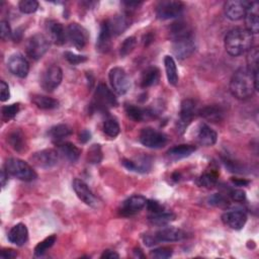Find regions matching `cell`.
Instances as JSON below:
<instances>
[{
  "instance_id": "obj_1",
  "label": "cell",
  "mask_w": 259,
  "mask_h": 259,
  "mask_svg": "<svg viewBox=\"0 0 259 259\" xmlns=\"http://www.w3.org/2000/svg\"><path fill=\"white\" fill-rule=\"evenodd\" d=\"M258 89V83L247 67H241L235 71L230 81V91L234 97L245 100L253 96Z\"/></svg>"
},
{
  "instance_id": "obj_2",
  "label": "cell",
  "mask_w": 259,
  "mask_h": 259,
  "mask_svg": "<svg viewBox=\"0 0 259 259\" xmlns=\"http://www.w3.org/2000/svg\"><path fill=\"white\" fill-rule=\"evenodd\" d=\"M253 34L246 28L236 27L225 36V49L231 56L237 57L248 52L252 48Z\"/></svg>"
},
{
  "instance_id": "obj_3",
  "label": "cell",
  "mask_w": 259,
  "mask_h": 259,
  "mask_svg": "<svg viewBox=\"0 0 259 259\" xmlns=\"http://www.w3.org/2000/svg\"><path fill=\"white\" fill-rule=\"evenodd\" d=\"M185 232L174 227H166L156 231L153 234H147L143 237L144 243L147 246H154L161 242H176L184 239Z\"/></svg>"
},
{
  "instance_id": "obj_4",
  "label": "cell",
  "mask_w": 259,
  "mask_h": 259,
  "mask_svg": "<svg viewBox=\"0 0 259 259\" xmlns=\"http://www.w3.org/2000/svg\"><path fill=\"white\" fill-rule=\"evenodd\" d=\"M5 170L8 174L22 181H32L37 177V174L32 167L25 161L18 158L7 159L5 163Z\"/></svg>"
},
{
  "instance_id": "obj_5",
  "label": "cell",
  "mask_w": 259,
  "mask_h": 259,
  "mask_svg": "<svg viewBox=\"0 0 259 259\" xmlns=\"http://www.w3.org/2000/svg\"><path fill=\"white\" fill-rule=\"evenodd\" d=\"M184 4L181 1L163 0L160 1L155 9L157 18L161 20L172 19L180 16L183 12Z\"/></svg>"
},
{
  "instance_id": "obj_6",
  "label": "cell",
  "mask_w": 259,
  "mask_h": 259,
  "mask_svg": "<svg viewBox=\"0 0 259 259\" xmlns=\"http://www.w3.org/2000/svg\"><path fill=\"white\" fill-rule=\"evenodd\" d=\"M139 141L143 146L147 148L160 149L167 144L168 138L164 133L152 127H145L140 133Z\"/></svg>"
},
{
  "instance_id": "obj_7",
  "label": "cell",
  "mask_w": 259,
  "mask_h": 259,
  "mask_svg": "<svg viewBox=\"0 0 259 259\" xmlns=\"http://www.w3.org/2000/svg\"><path fill=\"white\" fill-rule=\"evenodd\" d=\"M50 42L48 37L41 33H35L27 39L25 50L28 57L32 60H38L48 52Z\"/></svg>"
},
{
  "instance_id": "obj_8",
  "label": "cell",
  "mask_w": 259,
  "mask_h": 259,
  "mask_svg": "<svg viewBox=\"0 0 259 259\" xmlns=\"http://www.w3.org/2000/svg\"><path fill=\"white\" fill-rule=\"evenodd\" d=\"M93 104L98 110H106L117 105V99L113 92L103 83H100L94 93Z\"/></svg>"
},
{
  "instance_id": "obj_9",
  "label": "cell",
  "mask_w": 259,
  "mask_h": 259,
  "mask_svg": "<svg viewBox=\"0 0 259 259\" xmlns=\"http://www.w3.org/2000/svg\"><path fill=\"white\" fill-rule=\"evenodd\" d=\"M108 78L113 91L118 95H123L128 91L131 82L125 71L122 68L120 67L112 68L109 71Z\"/></svg>"
},
{
  "instance_id": "obj_10",
  "label": "cell",
  "mask_w": 259,
  "mask_h": 259,
  "mask_svg": "<svg viewBox=\"0 0 259 259\" xmlns=\"http://www.w3.org/2000/svg\"><path fill=\"white\" fill-rule=\"evenodd\" d=\"M62 79H63L62 69L57 65H52L42 72L39 83L44 90L50 92L55 90L61 84Z\"/></svg>"
},
{
  "instance_id": "obj_11",
  "label": "cell",
  "mask_w": 259,
  "mask_h": 259,
  "mask_svg": "<svg viewBox=\"0 0 259 259\" xmlns=\"http://www.w3.org/2000/svg\"><path fill=\"white\" fill-rule=\"evenodd\" d=\"M172 50L175 57L179 60L190 57L195 51V41L193 34L172 40Z\"/></svg>"
},
{
  "instance_id": "obj_12",
  "label": "cell",
  "mask_w": 259,
  "mask_h": 259,
  "mask_svg": "<svg viewBox=\"0 0 259 259\" xmlns=\"http://www.w3.org/2000/svg\"><path fill=\"white\" fill-rule=\"evenodd\" d=\"M31 161L35 166H37L39 168L49 169L58 164L59 152L56 150H53V149L41 150V151L34 153L31 156Z\"/></svg>"
},
{
  "instance_id": "obj_13",
  "label": "cell",
  "mask_w": 259,
  "mask_h": 259,
  "mask_svg": "<svg viewBox=\"0 0 259 259\" xmlns=\"http://www.w3.org/2000/svg\"><path fill=\"white\" fill-rule=\"evenodd\" d=\"M67 37L71 41V44L77 49L82 50L88 40V33L86 29L78 23H70L66 30Z\"/></svg>"
},
{
  "instance_id": "obj_14",
  "label": "cell",
  "mask_w": 259,
  "mask_h": 259,
  "mask_svg": "<svg viewBox=\"0 0 259 259\" xmlns=\"http://www.w3.org/2000/svg\"><path fill=\"white\" fill-rule=\"evenodd\" d=\"M72 186H73V189H74L76 195L78 196V198L80 200H82L85 204L92 206V207L98 206L97 198L94 196L93 192L90 190V188L84 181H82L79 178H75L73 180Z\"/></svg>"
},
{
  "instance_id": "obj_15",
  "label": "cell",
  "mask_w": 259,
  "mask_h": 259,
  "mask_svg": "<svg viewBox=\"0 0 259 259\" xmlns=\"http://www.w3.org/2000/svg\"><path fill=\"white\" fill-rule=\"evenodd\" d=\"M195 113V103L192 99H184L180 105L179 119L177 127L180 133H183L191 122Z\"/></svg>"
},
{
  "instance_id": "obj_16",
  "label": "cell",
  "mask_w": 259,
  "mask_h": 259,
  "mask_svg": "<svg viewBox=\"0 0 259 259\" xmlns=\"http://www.w3.org/2000/svg\"><path fill=\"white\" fill-rule=\"evenodd\" d=\"M146 204L147 199L143 195H132L121 203L119 211L123 217H132L140 212Z\"/></svg>"
},
{
  "instance_id": "obj_17",
  "label": "cell",
  "mask_w": 259,
  "mask_h": 259,
  "mask_svg": "<svg viewBox=\"0 0 259 259\" xmlns=\"http://www.w3.org/2000/svg\"><path fill=\"white\" fill-rule=\"evenodd\" d=\"M249 1L244 0H231L225 3L226 16L231 20H240L245 17L248 7L250 6Z\"/></svg>"
},
{
  "instance_id": "obj_18",
  "label": "cell",
  "mask_w": 259,
  "mask_h": 259,
  "mask_svg": "<svg viewBox=\"0 0 259 259\" xmlns=\"http://www.w3.org/2000/svg\"><path fill=\"white\" fill-rule=\"evenodd\" d=\"M7 66L9 71L18 78H25L29 72V64L21 54H13L9 57Z\"/></svg>"
},
{
  "instance_id": "obj_19",
  "label": "cell",
  "mask_w": 259,
  "mask_h": 259,
  "mask_svg": "<svg viewBox=\"0 0 259 259\" xmlns=\"http://www.w3.org/2000/svg\"><path fill=\"white\" fill-rule=\"evenodd\" d=\"M222 221L233 230H241L247 222V215L241 209H233L224 212L222 214Z\"/></svg>"
},
{
  "instance_id": "obj_20",
  "label": "cell",
  "mask_w": 259,
  "mask_h": 259,
  "mask_svg": "<svg viewBox=\"0 0 259 259\" xmlns=\"http://www.w3.org/2000/svg\"><path fill=\"white\" fill-rule=\"evenodd\" d=\"M105 21L112 36L121 34L131 25V19L128 15L124 13L115 14L109 19H106Z\"/></svg>"
},
{
  "instance_id": "obj_21",
  "label": "cell",
  "mask_w": 259,
  "mask_h": 259,
  "mask_svg": "<svg viewBox=\"0 0 259 259\" xmlns=\"http://www.w3.org/2000/svg\"><path fill=\"white\" fill-rule=\"evenodd\" d=\"M46 30L48 32L50 40L55 45L61 46L65 42L67 33L64 26L60 22L56 20H48L46 23Z\"/></svg>"
},
{
  "instance_id": "obj_22",
  "label": "cell",
  "mask_w": 259,
  "mask_h": 259,
  "mask_svg": "<svg viewBox=\"0 0 259 259\" xmlns=\"http://www.w3.org/2000/svg\"><path fill=\"white\" fill-rule=\"evenodd\" d=\"M122 165L130 171L139 172V173H146L152 167V161L149 157H139L134 160L123 159Z\"/></svg>"
},
{
  "instance_id": "obj_23",
  "label": "cell",
  "mask_w": 259,
  "mask_h": 259,
  "mask_svg": "<svg viewBox=\"0 0 259 259\" xmlns=\"http://www.w3.org/2000/svg\"><path fill=\"white\" fill-rule=\"evenodd\" d=\"M8 241L16 246H22L28 239V231L24 224L19 223L13 226L7 235Z\"/></svg>"
},
{
  "instance_id": "obj_24",
  "label": "cell",
  "mask_w": 259,
  "mask_h": 259,
  "mask_svg": "<svg viewBox=\"0 0 259 259\" xmlns=\"http://www.w3.org/2000/svg\"><path fill=\"white\" fill-rule=\"evenodd\" d=\"M258 3L251 2L250 6L247 9L245 14V21H246V29L249 30L252 34L258 33L259 31V18H258Z\"/></svg>"
},
{
  "instance_id": "obj_25",
  "label": "cell",
  "mask_w": 259,
  "mask_h": 259,
  "mask_svg": "<svg viewBox=\"0 0 259 259\" xmlns=\"http://www.w3.org/2000/svg\"><path fill=\"white\" fill-rule=\"evenodd\" d=\"M111 37L112 34L106 24V21L104 20L100 25V31L96 42L97 50L101 53H107L111 48Z\"/></svg>"
},
{
  "instance_id": "obj_26",
  "label": "cell",
  "mask_w": 259,
  "mask_h": 259,
  "mask_svg": "<svg viewBox=\"0 0 259 259\" xmlns=\"http://www.w3.org/2000/svg\"><path fill=\"white\" fill-rule=\"evenodd\" d=\"M218 139L217 133L206 123H201L197 130V141L199 144L209 147L215 144Z\"/></svg>"
},
{
  "instance_id": "obj_27",
  "label": "cell",
  "mask_w": 259,
  "mask_h": 259,
  "mask_svg": "<svg viewBox=\"0 0 259 259\" xmlns=\"http://www.w3.org/2000/svg\"><path fill=\"white\" fill-rule=\"evenodd\" d=\"M58 152L64 158H66L70 162H76L81 154L80 149L70 142H62L57 144Z\"/></svg>"
},
{
  "instance_id": "obj_28",
  "label": "cell",
  "mask_w": 259,
  "mask_h": 259,
  "mask_svg": "<svg viewBox=\"0 0 259 259\" xmlns=\"http://www.w3.org/2000/svg\"><path fill=\"white\" fill-rule=\"evenodd\" d=\"M195 150H196V148L192 145H186V144L178 145V146H175L168 150L167 157L170 160L177 161V160H180V159L190 156Z\"/></svg>"
},
{
  "instance_id": "obj_29",
  "label": "cell",
  "mask_w": 259,
  "mask_h": 259,
  "mask_svg": "<svg viewBox=\"0 0 259 259\" xmlns=\"http://www.w3.org/2000/svg\"><path fill=\"white\" fill-rule=\"evenodd\" d=\"M160 80V71L157 67H149L143 71L141 76V86L144 88L158 84Z\"/></svg>"
},
{
  "instance_id": "obj_30",
  "label": "cell",
  "mask_w": 259,
  "mask_h": 259,
  "mask_svg": "<svg viewBox=\"0 0 259 259\" xmlns=\"http://www.w3.org/2000/svg\"><path fill=\"white\" fill-rule=\"evenodd\" d=\"M199 113L203 118H205L207 120H210L212 122L221 121L224 118V115H225L224 109L221 106L217 105V104L207 105V106L203 107L202 109H200Z\"/></svg>"
},
{
  "instance_id": "obj_31",
  "label": "cell",
  "mask_w": 259,
  "mask_h": 259,
  "mask_svg": "<svg viewBox=\"0 0 259 259\" xmlns=\"http://www.w3.org/2000/svg\"><path fill=\"white\" fill-rule=\"evenodd\" d=\"M171 40H175L180 37L192 35V30L190 26L184 21H177L171 24L169 30Z\"/></svg>"
},
{
  "instance_id": "obj_32",
  "label": "cell",
  "mask_w": 259,
  "mask_h": 259,
  "mask_svg": "<svg viewBox=\"0 0 259 259\" xmlns=\"http://www.w3.org/2000/svg\"><path fill=\"white\" fill-rule=\"evenodd\" d=\"M125 112H126L127 116L135 121H142V120L148 118L149 116L154 115V112L152 110L145 109L140 106L133 105V104L125 105Z\"/></svg>"
},
{
  "instance_id": "obj_33",
  "label": "cell",
  "mask_w": 259,
  "mask_h": 259,
  "mask_svg": "<svg viewBox=\"0 0 259 259\" xmlns=\"http://www.w3.org/2000/svg\"><path fill=\"white\" fill-rule=\"evenodd\" d=\"M72 133H73V130L69 125H67V124H57V125L50 128L49 136L51 137V139L56 144H59V143L64 142V140L67 137L71 136Z\"/></svg>"
},
{
  "instance_id": "obj_34",
  "label": "cell",
  "mask_w": 259,
  "mask_h": 259,
  "mask_svg": "<svg viewBox=\"0 0 259 259\" xmlns=\"http://www.w3.org/2000/svg\"><path fill=\"white\" fill-rule=\"evenodd\" d=\"M175 213L171 210L166 209L165 207L155 213H150L149 214V221L153 224V225H157V226H164L170 222H172L173 220H175Z\"/></svg>"
},
{
  "instance_id": "obj_35",
  "label": "cell",
  "mask_w": 259,
  "mask_h": 259,
  "mask_svg": "<svg viewBox=\"0 0 259 259\" xmlns=\"http://www.w3.org/2000/svg\"><path fill=\"white\" fill-rule=\"evenodd\" d=\"M164 65H165V71L166 76L169 84L175 86L178 83V73H177V67L176 63L173 59V57L167 55L164 58Z\"/></svg>"
},
{
  "instance_id": "obj_36",
  "label": "cell",
  "mask_w": 259,
  "mask_h": 259,
  "mask_svg": "<svg viewBox=\"0 0 259 259\" xmlns=\"http://www.w3.org/2000/svg\"><path fill=\"white\" fill-rule=\"evenodd\" d=\"M7 142L9 143L11 148L17 152L23 151L26 145L24 135L19 130L11 132L7 137Z\"/></svg>"
},
{
  "instance_id": "obj_37",
  "label": "cell",
  "mask_w": 259,
  "mask_h": 259,
  "mask_svg": "<svg viewBox=\"0 0 259 259\" xmlns=\"http://www.w3.org/2000/svg\"><path fill=\"white\" fill-rule=\"evenodd\" d=\"M31 101L40 109H54L59 106L57 99L45 95H33Z\"/></svg>"
},
{
  "instance_id": "obj_38",
  "label": "cell",
  "mask_w": 259,
  "mask_h": 259,
  "mask_svg": "<svg viewBox=\"0 0 259 259\" xmlns=\"http://www.w3.org/2000/svg\"><path fill=\"white\" fill-rule=\"evenodd\" d=\"M258 58H259L258 49L251 48L248 51V55H247V63H248L247 68L251 71L257 83H258Z\"/></svg>"
},
{
  "instance_id": "obj_39",
  "label": "cell",
  "mask_w": 259,
  "mask_h": 259,
  "mask_svg": "<svg viewBox=\"0 0 259 259\" xmlns=\"http://www.w3.org/2000/svg\"><path fill=\"white\" fill-rule=\"evenodd\" d=\"M218 178H219L218 172L214 170H209V171L204 172L202 175H200L197 178L196 183L201 187L210 188L217 184Z\"/></svg>"
},
{
  "instance_id": "obj_40",
  "label": "cell",
  "mask_w": 259,
  "mask_h": 259,
  "mask_svg": "<svg viewBox=\"0 0 259 259\" xmlns=\"http://www.w3.org/2000/svg\"><path fill=\"white\" fill-rule=\"evenodd\" d=\"M103 132L106 136L110 138H115L118 136L120 132V127L116 119L112 117H108L103 122Z\"/></svg>"
},
{
  "instance_id": "obj_41",
  "label": "cell",
  "mask_w": 259,
  "mask_h": 259,
  "mask_svg": "<svg viewBox=\"0 0 259 259\" xmlns=\"http://www.w3.org/2000/svg\"><path fill=\"white\" fill-rule=\"evenodd\" d=\"M56 242V236L52 235L47 237L46 239H44L41 242H39L35 248H34V256L36 257H40L42 256Z\"/></svg>"
},
{
  "instance_id": "obj_42",
  "label": "cell",
  "mask_w": 259,
  "mask_h": 259,
  "mask_svg": "<svg viewBox=\"0 0 259 259\" xmlns=\"http://www.w3.org/2000/svg\"><path fill=\"white\" fill-rule=\"evenodd\" d=\"M18 8L22 13L30 14L37 10L38 2L35 0H21L18 3Z\"/></svg>"
},
{
  "instance_id": "obj_43",
  "label": "cell",
  "mask_w": 259,
  "mask_h": 259,
  "mask_svg": "<svg viewBox=\"0 0 259 259\" xmlns=\"http://www.w3.org/2000/svg\"><path fill=\"white\" fill-rule=\"evenodd\" d=\"M102 160L100 145H92L88 150V161L92 164H98Z\"/></svg>"
},
{
  "instance_id": "obj_44",
  "label": "cell",
  "mask_w": 259,
  "mask_h": 259,
  "mask_svg": "<svg viewBox=\"0 0 259 259\" xmlns=\"http://www.w3.org/2000/svg\"><path fill=\"white\" fill-rule=\"evenodd\" d=\"M19 111V104L18 103H13L10 105H6L2 107V118L5 121H8L12 119L17 112Z\"/></svg>"
},
{
  "instance_id": "obj_45",
  "label": "cell",
  "mask_w": 259,
  "mask_h": 259,
  "mask_svg": "<svg viewBox=\"0 0 259 259\" xmlns=\"http://www.w3.org/2000/svg\"><path fill=\"white\" fill-rule=\"evenodd\" d=\"M136 45H137V39L135 36L126 37L120 46V56L124 57L128 55L135 49Z\"/></svg>"
},
{
  "instance_id": "obj_46",
  "label": "cell",
  "mask_w": 259,
  "mask_h": 259,
  "mask_svg": "<svg viewBox=\"0 0 259 259\" xmlns=\"http://www.w3.org/2000/svg\"><path fill=\"white\" fill-rule=\"evenodd\" d=\"M172 253H173V251L169 247H160V248H157V249H154L151 251V255L154 258H158V259L169 258L172 255Z\"/></svg>"
},
{
  "instance_id": "obj_47",
  "label": "cell",
  "mask_w": 259,
  "mask_h": 259,
  "mask_svg": "<svg viewBox=\"0 0 259 259\" xmlns=\"http://www.w3.org/2000/svg\"><path fill=\"white\" fill-rule=\"evenodd\" d=\"M64 57L65 59L72 65H77V64H80V63H83L87 60V58L85 56H80V55H76L72 52H65L64 53Z\"/></svg>"
},
{
  "instance_id": "obj_48",
  "label": "cell",
  "mask_w": 259,
  "mask_h": 259,
  "mask_svg": "<svg viewBox=\"0 0 259 259\" xmlns=\"http://www.w3.org/2000/svg\"><path fill=\"white\" fill-rule=\"evenodd\" d=\"M0 35H1V38L3 40H7L8 38H10L12 36L11 28H10L7 21H4V20L1 21V23H0Z\"/></svg>"
},
{
  "instance_id": "obj_49",
  "label": "cell",
  "mask_w": 259,
  "mask_h": 259,
  "mask_svg": "<svg viewBox=\"0 0 259 259\" xmlns=\"http://www.w3.org/2000/svg\"><path fill=\"white\" fill-rule=\"evenodd\" d=\"M229 196L234 200L238 202H242L246 199V193L242 189H231L229 191Z\"/></svg>"
},
{
  "instance_id": "obj_50",
  "label": "cell",
  "mask_w": 259,
  "mask_h": 259,
  "mask_svg": "<svg viewBox=\"0 0 259 259\" xmlns=\"http://www.w3.org/2000/svg\"><path fill=\"white\" fill-rule=\"evenodd\" d=\"M209 203L215 206H225L228 205V199L224 195L217 193L209 198Z\"/></svg>"
},
{
  "instance_id": "obj_51",
  "label": "cell",
  "mask_w": 259,
  "mask_h": 259,
  "mask_svg": "<svg viewBox=\"0 0 259 259\" xmlns=\"http://www.w3.org/2000/svg\"><path fill=\"white\" fill-rule=\"evenodd\" d=\"M10 97V92H9V86L5 81L0 82V100L2 102L8 100Z\"/></svg>"
},
{
  "instance_id": "obj_52",
  "label": "cell",
  "mask_w": 259,
  "mask_h": 259,
  "mask_svg": "<svg viewBox=\"0 0 259 259\" xmlns=\"http://www.w3.org/2000/svg\"><path fill=\"white\" fill-rule=\"evenodd\" d=\"M17 256V253L12 249H3L1 251V258L3 259H12Z\"/></svg>"
},
{
  "instance_id": "obj_53",
  "label": "cell",
  "mask_w": 259,
  "mask_h": 259,
  "mask_svg": "<svg viewBox=\"0 0 259 259\" xmlns=\"http://www.w3.org/2000/svg\"><path fill=\"white\" fill-rule=\"evenodd\" d=\"M118 257H119V255L112 250H105L101 254V258H105V259H113V258H118Z\"/></svg>"
},
{
  "instance_id": "obj_54",
  "label": "cell",
  "mask_w": 259,
  "mask_h": 259,
  "mask_svg": "<svg viewBox=\"0 0 259 259\" xmlns=\"http://www.w3.org/2000/svg\"><path fill=\"white\" fill-rule=\"evenodd\" d=\"M90 137H91V134H90V132L87 131V130H83V131L80 133V135H79V139H80V141H81L82 143L88 142V141L90 140Z\"/></svg>"
},
{
  "instance_id": "obj_55",
  "label": "cell",
  "mask_w": 259,
  "mask_h": 259,
  "mask_svg": "<svg viewBox=\"0 0 259 259\" xmlns=\"http://www.w3.org/2000/svg\"><path fill=\"white\" fill-rule=\"evenodd\" d=\"M232 182L237 185V186H245V185H248L249 184V181L248 180H245V179H232Z\"/></svg>"
},
{
  "instance_id": "obj_56",
  "label": "cell",
  "mask_w": 259,
  "mask_h": 259,
  "mask_svg": "<svg viewBox=\"0 0 259 259\" xmlns=\"http://www.w3.org/2000/svg\"><path fill=\"white\" fill-rule=\"evenodd\" d=\"M8 178V173L6 170H2L1 172V184H2V187L5 186V183H6V180Z\"/></svg>"
},
{
  "instance_id": "obj_57",
  "label": "cell",
  "mask_w": 259,
  "mask_h": 259,
  "mask_svg": "<svg viewBox=\"0 0 259 259\" xmlns=\"http://www.w3.org/2000/svg\"><path fill=\"white\" fill-rule=\"evenodd\" d=\"M123 4L126 7H130L131 9H135V8H138V6L142 4V2H123Z\"/></svg>"
}]
</instances>
